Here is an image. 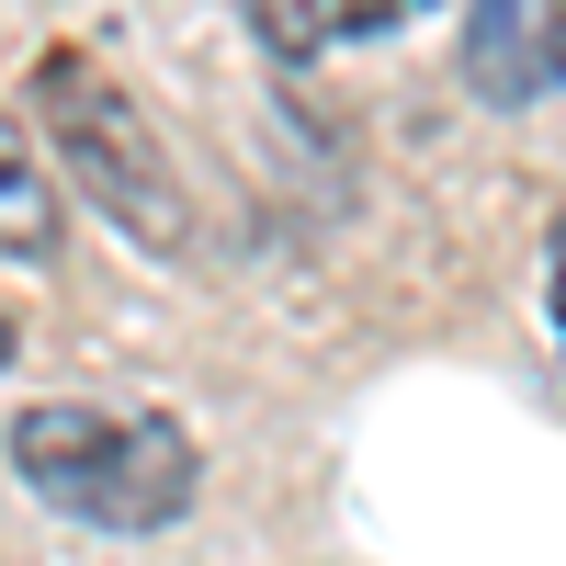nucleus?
<instances>
[{"label":"nucleus","mask_w":566,"mask_h":566,"mask_svg":"<svg viewBox=\"0 0 566 566\" xmlns=\"http://www.w3.org/2000/svg\"><path fill=\"white\" fill-rule=\"evenodd\" d=\"M12 476L91 533H170L205 488V453L181 419L159 408H91V397H45L12 419Z\"/></svg>","instance_id":"obj_1"},{"label":"nucleus","mask_w":566,"mask_h":566,"mask_svg":"<svg viewBox=\"0 0 566 566\" xmlns=\"http://www.w3.org/2000/svg\"><path fill=\"white\" fill-rule=\"evenodd\" d=\"M34 114L57 136V159H69V193L103 227H125L136 250H181L193 239V205H181V170L159 148V125L136 114V91L91 57V45H45L34 57Z\"/></svg>","instance_id":"obj_2"},{"label":"nucleus","mask_w":566,"mask_h":566,"mask_svg":"<svg viewBox=\"0 0 566 566\" xmlns=\"http://www.w3.org/2000/svg\"><path fill=\"white\" fill-rule=\"evenodd\" d=\"M464 80L488 103H544L555 91V23L544 0H476L464 12Z\"/></svg>","instance_id":"obj_3"},{"label":"nucleus","mask_w":566,"mask_h":566,"mask_svg":"<svg viewBox=\"0 0 566 566\" xmlns=\"http://www.w3.org/2000/svg\"><path fill=\"white\" fill-rule=\"evenodd\" d=\"M397 12L408 0H250V34L272 57H328V45H352V34H386Z\"/></svg>","instance_id":"obj_4"},{"label":"nucleus","mask_w":566,"mask_h":566,"mask_svg":"<svg viewBox=\"0 0 566 566\" xmlns=\"http://www.w3.org/2000/svg\"><path fill=\"white\" fill-rule=\"evenodd\" d=\"M0 250H12V261H45V250H57V181L34 170V148H23L12 114H0Z\"/></svg>","instance_id":"obj_5"},{"label":"nucleus","mask_w":566,"mask_h":566,"mask_svg":"<svg viewBox=\"0 0 566 566\" xmlns=\"http://www.w3.org/2000/svg\"><path fill=\"white\" fill-rule=\"evenodd\" d=\"M544 295H555V328H566V216H555V239H544Z\"/></svg>","instance_id":"obj_6"},{"label":"nucleus","mask_w":566,"mask_h":566,"mask_svg":"<svg viewBox=\"0 0 566 566\" xmlns=\"http://www.w3.org/2000/svg\"><path fill=\"white\" fill-rule=\"evenodd\" d=\"M544 23H555V80H566V0H544Z\"/></svg>","instance_id":"obj_7"},{"label":"nucleus","mask_w":566,"mask_h":566,"mask_svg":"<svg viewBox=\"0 0 566 566\" xmlns=\"http://www.w3.org/2000/svg\"><path fill=\"white\" fill-rule=\"evenodd\" d=\"M12 352H23V340H12V317H0V374H12Z\"/></svg>","instance_id":"obj_8"}]
</instances>
